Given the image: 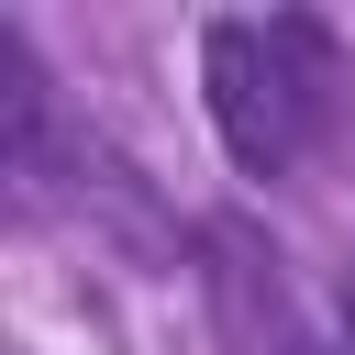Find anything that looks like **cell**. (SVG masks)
Listing matches in <instances>:
<instances>
[{
    "label": "cell",
    "mask_w": 355,
    "mask_h": 355,
    "mask_svg": "<svg viewBox=\"0 0 355 355\" xmlns=\"http://www.w3.org/2000/svg\"><path fill=\"white\" fill-rule=\"evenodd\" d=\"M200 100L233 178H288L355 122V67L322 11H222L200 33Z\"/></svg>",
    "instance_id": "6da1fadb"
},
{
    "label": "cell",
    "mask_w": 355,
    "mask_h": 355,
    "mask_svg": "<svg viewBox=\"0 0 355 355\" xmlns=\"http://www.w3.org/2000/svg\"><path fill=\"white\" fill-rule=\"evenodd\" d=\"M333 355H355V277H344V300H333Z\"/></svg>",
    "instance_id": "7a4b0ae2"
}]
</instances>
